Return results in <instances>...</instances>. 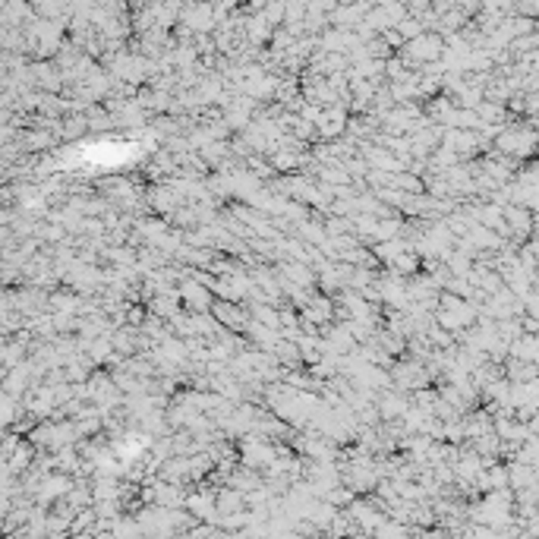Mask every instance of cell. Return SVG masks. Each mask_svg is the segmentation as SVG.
I'll list each match as a JSON object with an SVG mask.
<instances>
[{"mask_svg":"<svg viewBox=\"0 0 539 539\" xmlns=\"http://www.w3.org/2000/svg\"><path fill=\"white\" fill-rule=\"evenodd\" d=\"M211 312H215L218 322H221L224 328H230V331H246V325L252 322L250 306H243V303H234V300H221V296H215V303H211Z\"/></svg>","mask_w":539,"mask_h":539,"instance_id":"cell-1","label":"cell"},{"mask_svg":"<svg viewBox=\"0 0 539 539\" xmlns=\"http://www.w3.org/2000/svg\"><path fill=\"white\" fill-rule=\"evenodd\" d=\"M180 296H183V306L190 312H208L211 303H215V290H211L205 281H199V278L180 281Z\"/></svg>","mask_w":539,"mask_h":539,"instance_id":"cell-2","label":"cell"},{"mask_svg":"<svg viewBox=\"0 0 539 539\" xmlns=\"http://www.w3.org/2000/svg\"><path fill=\"white\" fill-rule=\"evenodd\" d=\"M145 199H149L151 211H158V215H165V218H171L180 205H186V199L180 196V192L174 190L167 180H165V183H158V186H151V190L145 192Z\"/></svg>","mask_w":539,"mask_h":539,"instance_id":"cell-3","label":"cell"},{"mask_svg":"<svg viewBox=\"0 0 539 539\" xmlns=\"http://www.w3.org/2000/svg\"><path fill=\"white\" fill-rule=\"evenodd\" d=\"M149 312H155V316H161L165 322H171L177 312H183V296H180V287H171V290H161V294H155L149 303Z\"/></svg>","mask_w":539,"mask_h":539,"instance_id":"cell-4","label":"cell"},{"mask_svg":"<svg viewBox=\"0 0 539 539\" xmlns=\"http://www.w3.org/2000/svg\"><path fill=\"white\" fill-rule=\"evenodd\" d=\"M250 508V499H246L243 489L237 486H218V514H237Z\"/></svg>","mask_w":539,"mask_h":539,"instance_id":"cell-5","label":"cell"},{"mask_svg":"<svg viewBox=\"0 0 539 539\" xmlns=\"http://www.w3.org/2000/svg\"><path fill=\"white\" fill-rule=\"evenodd\" d=\"M275 356L281 360V366H284V369H303V366H306V363H303V350H300V344H296V341H290V337H281V341H278Z\"/></svg>","mask_w":539,"mask_h":539,"instance_id":"cell-6","label":"cell"},{"mask_svg":"<svg viewBox=\"0 0 539 539\" xmlns=\"http://www.w3.org/2000/svg\"><path fill=\"white\" fill-rule=\"evenodd\" d=\"M385 268H391V271H397V275H404V278H413L416 271L423 268V256L416 250H404L397 259H391Z\"/></svg>","mask_w":539,"mask_h":539,"instance_id":"cell-7","label":"cell"},{"mask_svg":"<svg viewBox=\"0 0 539 539\" xmlns=\"http://www.w3.org/2000/svg\"><path fill=\"white\" fill-rule=\"evenodd\" d=\"M325 230H328V237H341V234H354L356 224L347 215H328L325 218Z\"/></svg>","mask_w":539,"mask_h":539,"instance_id":"cell-8","label":"cell"},{"mask_svg":"<svg viewBox=\"0 0 539 539\" xmlns=\"http://www.w3.org/2000/svg\"><path fill=\"white\" fill-rule=\"evenodd\" d=\"M524 310L530 312V316H536V319H539V294H526V296H524Z\"/></svg>","mask_w":539,"mask_h":539,"instance_id":"cell-9","label":"cell"}]
</instances>
